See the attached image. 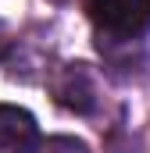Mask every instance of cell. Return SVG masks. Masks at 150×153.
Returning <instances> with one entry per match:
<instances>
[{
    "label": "cell",
    "instance_id": "6da1fadb",
    "mask_svg": "<svg viewBox=\"0 0 150 153\" xmlns=\"http://www.w3.org/2000/svg\"><path fill=\"white\" fill-rule=\"evenodd\" d=\"M100 43H129L150 32V0H89Z\"/></svg>",
    "mask_w": 150,
    "mask_h": 153
},
{
    "label": "cell",
    "instance_id": "7a4b0ae2",
    "mask_svg": "<svg viewBox=\"0 0 150 153\" xmlns=\"http://www.w3.org/2000/svg\"><path fill=\"white\" fill-rule=\"evenodd\" d=\"M50 93L72 114H93L100 103V89H97L89 64H61L50 78Z\"/></svg>",
    "mask_w": 150,
    "mask_h": 153
},
{
    "label": "cell",
    "instance_id": "5b68a950",
    "mask_svg": "<svg viewBox=\"0 0 150 153\" xmlns=\"http://www.w3.org/2000/svg\"><path fill=\"white\" fill-rule=\"evenodd\" d=\"M7 50H11V29H7V25L0 22V61L7 57Z\"/></svg>",
    "mask_w": 150,
    "mask_h": 153
},
{
    "label": "cell",
    "instance_id": "8992f818",
    "mask_svg": "<svg viewBox=\"0 0 150 153\" xmlns=\"http://www.w3.org/2000/svg\"><path fill=\"white\" fill-rule=\"evenodd\" d=\"M54 4H61V0H54Z\"/></svg>",
    "mask_w": 150,
    "mask_h": 153
},
{
    "label": "cell",
    "instance_id": "277c9868",
    "mask_svg": "<svg viewBox=\"0 0 150 153\" xmlns=\"http://www.w3.org/2000/svg\"><path fill=\"white\" fill-rule=\"evenodd\" d=\"M36 153H89V146L82 139H72V135H54V139L39 143Z\"/></svg>",
    "mask_w": 150,
    "mask_h": 153
},
{
    "label": "cell",
    "instance_id": "3957f363",
    "mask_svg": "<svg viewBox=\"0 0 150 153\" xmlns=\"http://www.w3.org/2000/svg\"><path fill=\"white\" fill-rule=\"evenodd\" d=\"M39 143L36 117L22 107L0 103V153H32Z\"/></svg>",
    "mask_w": 150,
    "mask_h": 153
}]
</instances>
